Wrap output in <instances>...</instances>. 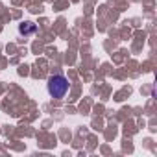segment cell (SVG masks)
<instances>
[{"label": "cell", "instance_id": "obj_1", "mask_svg": "<svg viewBox=\"0 0 157 157\" xmlns=\"http://www.w3.org/2000/svg\"><path fill=\"white\" fill-rule=\"evenodd\" d=\"M46 91L52 98H63L68 93V80L65 76L57 74V76H50L48 83H46Z\"/></svg>", "mask_w": 157, "mask_h": 157}, {"label": "cell", "instance_id": "obj_2", "mask_svg": "<svg viewBox=\"0 0 157 157\" xmlns=\"http://www.w3.org/2000/svg\"><path fill=\"white\" fill-rule=\"evenodd\" d=\"M19 33H21V35H24V37L33 35V33H37V26H35L33 22L26 21V22H22V24L19 26Z\"/></svg>", "mask_w": 157, "mask_h": 157}]
</instances>
